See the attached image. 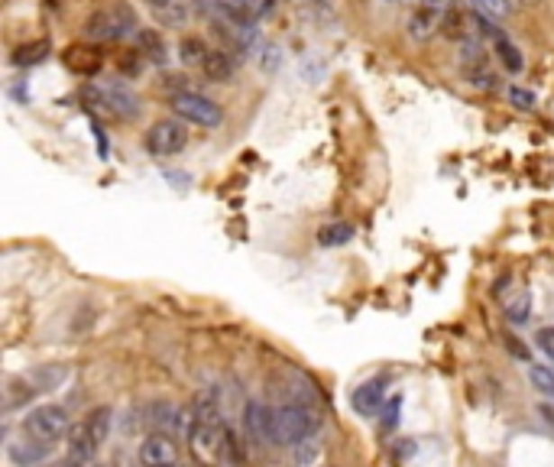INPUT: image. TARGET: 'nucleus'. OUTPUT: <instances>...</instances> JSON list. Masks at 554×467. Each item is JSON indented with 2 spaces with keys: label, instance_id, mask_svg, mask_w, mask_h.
<instances>
[{
  "label": "nucleus",
  "instance_id": "f257e3e1",
  "mask_svg": "<svg viewBox=\"0 0 554 467\" xmlns=\"http://www.w3.org/2000/svg\"><path fill=\"white\" fill-rule=\"evenodd\" d=\"M227 432L221 426V416H217V406L211 399H201L198 409L192 412V422H188V452L198 464L214 467L221 461L224 452Z\"/></svg>",
  "mask_w": 554,
  "mask_h": 467
},
{
  "label": "nucleus",
  "instance_id": "f03ea898",
  "mask_svg": "<svg viewBox=\"0 0 554 467\" xmlns=\"http://www.w3.org/2000/svg\"><path fill=\"white\" fill-rule=\"evenodd\" d=\"M68 377L62 363H42V367H32L30 373H16L7 380V389H4V412H16L20 406L32 403L36 396L56 389L62 380Z\"/></svg>",
  "mask_w": 554,
  "mask_h": 467
},
{
  "label": "nucleus",
  "instance_id": "7ed1b4c3",
  "mask_svg": "<svg viewBox=\"0 0 554 467\" xmlns=\"http://www.w3.org/2000/svg\"><path fill=\"white\" fill-rule=\"evenodd\" d=\"M107 435H111V409L101 406V409H91L85 419L68 428L65 452L78 464H91L97 458V452H101V444L107 442Z\"/></svg>",
  "mask_w": 554,
  "mask_h": 467
},
{
  "label": "nucleus",
  "instance_id": "20e7f679",
  "mask_svg": "<svg viewBox=\"0 0 554 467\" xmlns=\"http://www.w3.org/2000/svg\"><path fill=\"white\" fill-rule=\"evenodd\" d=\"M318 426H322V416H318L314 406H305V403L276 406V419H273L276 448H295V444L308 442L318 432Z\"/></svg>",
  "mask_w": 554,
  "mask_h": 467
},
{
  "label": "nucleus",
  "instance_id": "39448f33",
  "mask_svg": "<svg viewBox=\"0 0 554 467\" xmlns=\"http://www.w3.org/2000/svg\"><path fill=\"white\" fill-rule=\"evenodd\" d=\"M140 26L137 10L130 4H111V7H101L85 20V36L95 42H117L133 36Z\"/></svg>",
  "mask_w": 554,
  "mask_h": 467
},
{
  "label": "nucleus",
  "instance_id": "423d86ee",
  "mask_svg": "<svg viewBox=\"0 0 554 467\" xmlns=\"http://www.w3.org/2000/svg\"><path fill=\"white\" fill-rule=\"evenodd\" d=\"M88 97L104 114L117 117V121H137L140 114H143V101H140V95L130 88V85H123V81H117V78L95 81V85L88 88Z\"/></svg>",
  "mask_w": 554,
  "mask_h": 467
},
{
  "label": "nucleus",
  "instance_id": "0eeeda50",
  "mask_svg": "<svg viewBox=\"0 0 554 467\" xmlns=\"http://www.w3.org/2000/svg\"><path fill=\"white\" fill-rule=\"evenodd\" d=\"M172 111L176 117H182L185 124H195V127H221L224 124V111L217 101H211L208 95H198V91H178L172 97Z\"/></svg>",
  "mask_w": 554,
  "mask_h": 467
},
{
  "label": "nucleus",
  "instance_id": "6e6552de",
  "mask_svg": "<svg viewBox=\"0 0 554 467\" xmlns=\"http://www.w3.org/2000/svg\"><path fill=\"white\" fill-rule=\"evenodd\" d=\"M68 428H72L68 412H65L62 406H56V403L36 406L32 412H26V419H23L26 435L40 438V442H49V444H56L59 438L68 435Z\"/></svg>",
  "mask_w": 554,
  "mask_h": 467
},
{
  "label": "nucleus",
  "instance_id": "1a4fd4ad",
  "mask_svg": "<svg viewBox=\"0 0 554 467\" xmlns=\"http://www.w3.org/2000/svg\"><path fill=\"white\" fill-rule=\"evenodd\" d=\"M185 146H188V127H185L182 117H166V121H156L146 130V150L159 160L182 153Z\"/></svg>",
  "mask_w": 554,
  "mask_h": 467
},
{
  "label": "nucleus",
  "instance_id": "9d476101",
  "mask_svg": "<svg viewBox=\"0 0 554 467\" xmlns=\"http://www.w3.org/2000/svg\"><path fill=\"white\" fill-rule=\"evenodd\" d=\"M460 72L474 88H496V72H493V59L490 52H483V46H477L474 40L464 42L460 49Z\"/></svg>",
  "mask_w": 554,
  "mask_h": 467
},
{
  "label": "nucleus",
  "instance_id": "9b49d317",
  "mask_svg": "<svg viewBox=\"0 0 554 467\" xmlns=\"http://www.w3.org/2000/svg\"><path fill=\"white\" fill-rule=\"evenodd\" d=\"M211 16H224L233 23H250L257 26L259 16L273 14L276 0H208Z\"/></svg>",
  "mask_w": 554,
  "mask_h": 467
},
{
  "label": "nucleus",
  "instance_id": "f8f14e48",
  "mask_svg": "<svg viewBox=\"0 0 554 467\" xmlns=\"http://www.w3.org/2000/svg\"><path fill=\"white\" fill-rule=\"evenodd\" d=\"M273 419H276V406L259 403V399H250V403L243 406V426H247V435L257 444H273L276 448Z\"/></svg>",
  "mask_w": 554,
  "mask_h": 467
},
{
  "label": "nucleus",
  "instance_id": "ddd939ff",
  "mask_svg": "<svg viewBox=\"0 0 554 467\" xmlns=\"http://www.w3.org/2000/svg\"><path fill=\"white\" fill-rule=\"evenodd\" d=\"M386 396H389V377L386 373H379V377H369L363 380L360 387L354 389V396H350V406H354L357 416H377L379 409L386 406Z\"/></svg>",
  "mask_w": 554,
  "mask_h": 467
},
{
  "label": "nucleus",
  "instance_id": "4468645a",
  "mask_svg": "<svg viewBox=\"0 0 554 467\" xmlns=\"http://www.w3.org/2000/svg\"><path fill=\"white\" fill-rule=\"evenodd\" d=\"M140 464L143 467H172L178 464V444L166 432H150L140 442Z\"/></svg>",
  "mask_w": 554,
  "mask_h": 467
},
{
  "label": "nucleus",
  "instance_id": "2eb2a0df",
  "mask_svg": "<svg viewBox=\"0 0 554 467\" xmlns=\"http://www.w3.org/2000/svg\"><path fill=\"white\" fill-rule=\"evenodd\" d=\"M52 454V444L49 442H40V438H32V435H20L16 442L7 444V458L14 461L16 467H36L42 464V461Z\"/></svg>",
  "mask_w": 554,
  "mask_h": 467
},
{
  "label": "nucleus",
  "instance_id": "dca6fc26",
  "mask_svg": "<svg viewBox=\"0 0 554 467\" xmlns=\"http://www.w3.org/2000/svg\"><path fill=\"white\" fill-rule=\"evenodd\" d=\"M233 69H237V59L231 56V49H208V56L201 62V72L204 78L214 81V85H224L233 78Z\"/></svg>",
  "mask_w": 554,
  "mask_h": 467
},
{
  "label": "nucleus",
  "instance_id": "f3484780",
  "mask_svg": "<svg viewBox=\"0 0 554 467\" xmlns=\"http://www.w3.org/2000/svg\"><path fill=\"white\" fill-rule=\"evenodd\" d=\"M65 65L78 75H95L101 69V52H95L88 46H72L65 52Z\"/></svg>",
  "mask_w": 554,
  "mask_h": 467
},
{
  "label": "nucleus",
  "instance_id": "a211bd4d",
  "mask_svg": "<svg viewBox=\"0 0 554 467\" xmlns=\"http://www.w3.org/2000/svg\"><path fill=\"white\" fill-rule=\"evenodd\" d=\"M493 56L506 65V72H522V65H525L522 49L515 46L509 36H503V32H496V36H493Z\"/></svg>",
  "mask_w": 554,
  "mask_h": 467
},
{
  "label": "nucleus",
  "instance_id": "6ab92c4d",
  "mask_svg": "<svg viewBox=\"0 0 554 467\" xmlns=\"http://www.w3.org/2000/svg\"><path fill=\"white\" fill-rule=\"evenodd\" d=\"M434 30H441V14H438V7H422V10H415L412 14V20H409V32L415 36V40H428Z\"/></svg>",
  "mask_w": 554,
  "mask_h": 467
},
{
  "label": "nucleus",
  "instance_id": "aec40b11",
  "mask_svg": "<svg viewBox=\"0 0 554 467\" xmlns=\"http://www.w3.org/2000/svg\"><path fill=\"white\" fill-rule=\"evenodd\" d=\"M153 7L156 20L166 26H178L185 23V0H146Z\"/></svg>",
  "mask_w": 554,
  "mask_h": 467
},
{
  "label": "nucleus",
  "instance_id": "412c9836",
  "mask_svg": "<svg viewBox=\"0 0 554 467\" xmlns=\"http://www.w3.org/2000/svg\"><path fill=\"white\" fill-rule=\"evenodd\" d=\"M441 30L450 40H467V32H470V16H467V10H448V14L441 16Z\"/></svg>",
  "mask_w": 554,
  "mask_h": 467
},
{
  "label": "nucleus",
  "instance_id": "4be33fe9",
  "mask_svg": "<svg viewBox=\"0 0 554 467\" xmlns=\"http://www.w3.org/2000/svg\"><path fill=\"white\" fill-rule=\"evenodd\" d=\"M140 56L153 59L156 65H162L166 62V42H162L153 30H143L140 32Z\"/></svg>",
  "mask_w": 554,
  "mask_h": 467
},
{
  "label": "nucleus",
  "instance_id": "5701e85b",
  "mask_svg": "<svg viewBox=\"0 0 554 467\" xmlns=\"http://www.w3.org/2000/svg\"><path fill=\"white\" fill-rule=\"evenodd\" d=\"M350 237H354V227L350 224H324L318 231V243L322 247H338V243H347Z\"/></svg>",
  "mask_w": 554,
  "mask_h": 467
},
{
  "label": "nucleus",
  "instance_id": "b1692460",
  "mask_svg": "<svg viewBox=\"0 0 554 467\" xmlns=\"http://www.w3.org/2000/svg\"><path fill=\"white\" fill-rule=\"evenodd\" d=\"M529 380H531V387L539 389L541 396H551L554 399V371H548V367H541V363H531Z\"/></svg>",
  "mask_w": 554,
  "mask_h": 467
},
{
  "label": "nucleus",
  "instance_id": "393cba45",
  "mask_svg": "<svg viewBox=\"0 0 554 467\" xmlns=\"http://www.w3.org/2000/svg\"><path fill=\"white\" fill-rule=\"evenodd\" d=\"M178 56H182V62H188V65H201L204 62V56H208V46H204L198 36H188V40H182V46H178Z\"/></svg>",
  "mask_w": 554,
  "mask_h": 467
},
{
  "label": "nucleus",
  "instance_id": "a878e982",
  "mask_svg": "<svg viewBox=\"0 0 554 467\" xmlns=\"http://www.w3.org/2000/svg\"><path fill=\"white\" fill-rule=\"evenodd\" d=\"M470 4H474L483 16H490V20L513 14V0H470Z\"/></svg>",
  "mask_w": 554,
  "mask_h": 467
},
{
  "label": "nucleus",
  "instance_id": "bb28decb",
  "mask_svg": "<svg viewBox=\"0 0 554 467\" xmlns=\"http://www.w3.org/2000/svg\"><path fill=\"white\" fill-rule=\"evenodd\" d=\"M46 52H49V42H32V46L16 49L14 62L16 65H36V62H42V59H46Z\"/></svg>",
  "mask_w": 554,
  "mask_h": 467
},
{
  "label": "nucleus",
  "instance_id": "cd10ccee",
  "mask_svg": "<svg viewBox=\"0 0 554 467\" xmlns=\"http://www.w3.org/2000/svg\"><path fill=\"white\" fill-rule=\"evenodd\" d=\"M529 308H531V298H529V292H522V296H519V298H515V302H509V322H513V325H525V322H529Z\"/></svg>",
  "mask_w": 554,
  "mask_h": 467
},
{
  "label": "nucleus",
  "instance_id": "c85d7f7f",
  "mask_svg": "<svg viewBox=\"0 0 554 467\" xmlns=\"http://www.w3.org/2000/svg\"><path fill=\"white\" fill-rule=\"evenodd\" d=\"M295 458H298V464H312V461L322 458V444H318V438L312 435L308 442L295 444Z\"/></svg>",
  "mask_w": 554,
  "mask_h": 467
},
{
  "label": "nucleus",
  "instance_id": "c756f323",
  "mask_svg": "<svg viewBox=\"0 0 554 467\" xmlns=\"http://www.w3.org/2000/svg\"><path fill=\"white\" fill-rule=\"evenodd\" d=\"M535 347H539L545 357H551L554 361V328H541L539 334H535Z\"/></svg>",
  "mask_w": 554,
  "mask_h": 467
},
{
  "label": "nucleus",
  "instance_id": "7c9ffc66",
  "mask_svg": "<svg viewBox=\"0 0 554 467\" xmlns=\"http://www.w3.org/2000/svg\"><path fill=\"white\" fill-rule=\"evenodd\" d=\"M509 101H513L515 107H531L535 105V95L525 88H509Z\"/></svg>",
  "mask_w": 554,
  "mask_h": 467
},
{
  "label": "nucleus",
  "instance_id": "2f4dec72",
  "mask_svg": "<svg viewBox=\"0 0 554 467\" xmlns=\"http://www.w3.org/2000/svg\"><path fill=\"white\" fill-rule=\"evenodd\" d=\"M539 412H541V416H545L548 422H551V426H554V406H551V403H541V406H539Z\"/></svg>",
  "mask_w": 554,
  "mask_h": 467
},
{
  "label": "nucleus",
  "instance_id": "473e14b6",
  "mask_svg": "<svg viewBox=\"0 0 554 467\" xmlns=\"http://www.w3.org/2000/svg\"><path fill=\"white\" fill-rule=\"evenodd\" d=\"M425 4H428V7H441L444 0H425Z\"/></svg>",
  "mask_w": 554,
  "mask_h": 467
},
{
  "label": "nucleus",
  "instance_id": "72a5a7b5",
  "mask_svg": "<svg viewBox=\"0 0 554 467\" xmlns=\"http://www.w3.org/2000/svg\"><path fill=\"white\" fill-rule=\"evenodd\" d=\"M525 4H535V0H525Z\"/></svg>",
  "mask_w": 554,
  "mask_h": 467
},
{
  "label": "nucleus",
  "instance_id": "f704fd0d",
  "mask_svg": "<svg viewBox=\"0 0 554 467\" xmlns=\"http://www.w3.org/2000/svg\"><path fill=\"white\" fill-rule=\"evenodd\" d=\"M172 467H178V464H172Z\"/></svg>",
  "mask_w": 554,
  "mask_h": 467
}]
</instances>
